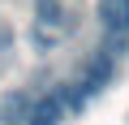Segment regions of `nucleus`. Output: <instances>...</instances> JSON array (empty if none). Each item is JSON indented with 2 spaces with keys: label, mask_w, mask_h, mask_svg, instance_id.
<instances>
[{
  "label": "nucleus",
  "mask_w": 129,
  "mask_h": 125,
  "mask_svg": "<svg viewBox=\"0 0 129 125\" xmlns=\"http://www.w3.org/2000/svg\"><path fill=\"white\" fill-rule=\"evenodd\" d=\"M60 116H64L60 99H56V95H43V99L30 104V121H26V125H60Z\"/></svg>",
  "instance_id": "20e7f679"
},
{
  "label": "nucleus",
  "mask_w": 129,
  "mask_h": 125,
  "mask_svg": "<svg viewBox=\"0 0 129 125\" xmlns=\"http://www.w3.org/2000/svg\"><path fill=\"white\" fill-rule=\"evenodd\" d=\"M95 17L116 30V35H129V0H95Z\"/></svg>",
  "instance_id": "f03ea898"
},
{
  "label": "nucleus",
  "mask_w": 129,
  "mask_h": 125,
  "mask_svg": "<svg viewBox=\"0 0 129 125\" xmlns=\"http://www.w3.org/2000/svg\"><path fill=\"white\" fill-rule=\"evenodd\" d=\"M112 78H116V60H112V52L108 47H99V52H90V60L82 65V95L90 99V95H99V91H108L112 86Z\"/></svg>",
  "instance_id": "f257e3e1"
},
{
  "label": "nucleus",
  "mask_w": 129,
  "mask_h": 125,
  "mask_svg": "<svg viewBox=\"0 0 129 125\" xmlns=\"http://www.w3.org/2000/svg\"><path fill=\"white\" fill-rule=\"evenodd\" d=\"M30 95L26 91H13V95H5V104H0V121L5 125H26L30 121Z\"/></svg>",
  "instance_id": "7ed1b4c3"
},
{
  "label": "nucleus",
  "mask_w": 129,
  "mask_h": 125,
  "mask_svg": "<svg viewBox=\"0 0 129 125\" xmlns=\"http://www.w3.org/2000/svg\"><path fill=\"white\" fill-rule=\"evenodd\" d=\"M39 22H43V26H60V22H64V13H60L56 0H39Z\"/></svg>",
  "instance_id": "39448f33"
}]
</instances>
